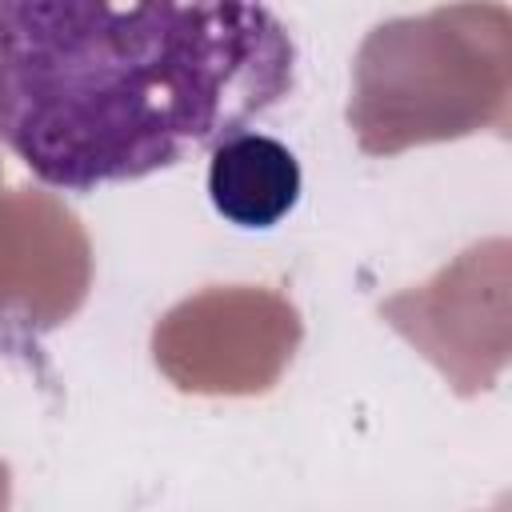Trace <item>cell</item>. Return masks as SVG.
I'll return each mask as SVG.
<instances>
[{
  "mask_svg": "<svg viewBox=\"0 0 512 512\" xmlns=\"http://www.w3.org/2000/svg\"><path fill=\"white\" fill-rule=\"evenodd\" d=\"M292 88L296 40L264 4H0V144L60 192L212 152Z\"/></svg>",
  "mask_w": 512,
  "mask_h": 512,
  "instance_id": "1",
  "label": "cell"
},
{
  "mask_svg": "<svg viewBox=\"0 0 512 512\" xmlns=\"http://www.w3.org/2000/svg\"><path fill=\"white\" fill-rule=\"evenodd\" d=\"M300 160L268 132H236L208 152V200L236 228H272L300 204Z\"/></svg>",
  "mask_w": 512,
  "mask_h": 512,
  "instance_id": "2",
  "label": "cell"
}]
</instances>
